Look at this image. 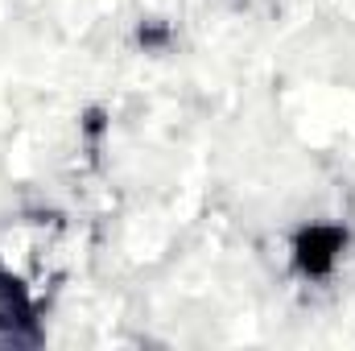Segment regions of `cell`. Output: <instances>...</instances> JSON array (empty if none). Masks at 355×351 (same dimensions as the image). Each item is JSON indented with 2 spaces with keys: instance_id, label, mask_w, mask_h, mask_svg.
<instances>
[{
  "instance_id": "obj_1",
  "label": "cell",
  "mask_w": 355,
  "mask_h": 351,
  "mask_svg": "<svg viewBox=\"0 0 355 351\" xmlns=\"http://www.w3.org/2000/svg\"><path fill=\"white\" fill-rule=\"evenodd\" d=\"M29 323H33V306H29L25 285L12 281V277H0V331L17 335V331L29 327Z\"/></svg>"
}]
</instances>
